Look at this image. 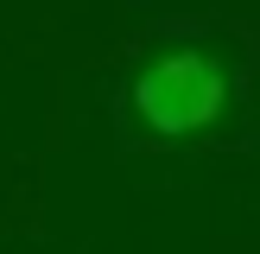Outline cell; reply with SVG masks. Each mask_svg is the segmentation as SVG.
Here are the masks:
<instances>
[{"label": "cell", "instance_id": "6da1fadb", "mask_svg": "<svg viewBox=\"0 0 260 254\" xmlns=\"http://www.w3.org/2000/svg\"><path fill=\"white\" fill-rule=\"evenodd\" d=\"M222 108H229V70L210 51H197V45L159 51V57L134 76V114L152 134H165V140L203 134Z\"/></svg>", "mask_w": 260, "mask_h": 254}]
</instances>
